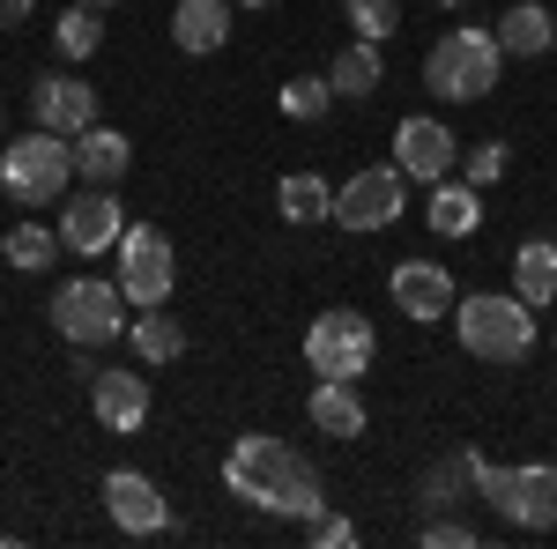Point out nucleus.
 <instances>
[{
  "instance_id": "obj_1",
  "label": "nucleus",
  "mask_w": 557,
  "mask_h": 549,
  "mask_svg": "<svg viewBox=\"0 0 557 549\" xmlns=\"http://www.w3.org/2000/svg\"><path fill=\"white\" fill-rule=\"evenodd\" d=\"M223 490L246 498V506H260V512H283V520H312V512H327L320 467L305 461L290 438H275V431H246V438L223 453Z\"/></svg>"
},
{
  "instance_id": "obj_2",
  "label": "nucleus",
  "mask_w": 557,
  "mask_h": 549,
  "mask_svg": "<svg viewBox=\"0 0 557 549\" xmlns=\"http://www.w3.org/2000/svg\"><path fill=\"white\" fill-rule=\"evenodd\" d=\"M454 335H461V349L469 357H483V364H520L528 349H535V304L520 290H469L454 297Z\"/></svg>"
},
{
  "instance_id": "obj_3",
  "label": "nucleus",
  "mask_w": 557,
  "mask_h": 549,
  "mask_svg": "<svg viewBox=\"0 0 557 549\" xmlns=\"http://www.w3.org/2000/svg\"><path fill=\"white\" fill-rule=\"evenodd\" d=\"M498 60H506V45L498 30H446V38L424 52V83L446 97V104H475V97H491L498 89Z\"/></svg>"
},
{
  "instance_id": "obj_4",
  "label": "nucleus",
  "mask_w": 557,
  "mask_h": 549,
  "mask_svg": "<svg viewBox=\"0 0 557 549\" xmlns=\"http://www.w3.org/2000/svg\"><path fill=\"white\" fill-rule=\"evenodd\" d=\"M67 178H75V141H67V134L30 127L23 141H8V149H0V186H8V201H23V209L60 201V194H67Z\"/></svg>"
},
{
  "instance_id": "obj_5",
  "label": "nucleus",
  "mask_w": 557,
  "mask_h": 549,
  "mask_svg": "<svg viewBox=\"0 0 557 549\" xmlns=\"http://www.w3.org/2000/svg\"><path fill=\"white\" fill-rule=\"evenodd\" d=\"M469 475H475V498H491L498 520H513L528 535L557 527V467L550 461H528V467H491L483 453H469Z\"/></svg>"
},
{
  "instance_id": "obj_6",
  "label": "nucleus",
  "mask_w": 557,
  "mask_h": 549,
  "mask_svg": "<svg viewBox=\"0 0 557 549\" xmlns=\"http://www.w3.org/2000/svg\"><path fill=\"white\" fill-rule=\"evenodd\" d=\"M127 312H134L127 290H120V283H97V275H75V283L52 290V327L75 341V349H104V341H120L134 327Z\"/></svg>"
},
{
  "instance_id": "obj_7",
  "label": "nucleus",
  "mask_w": 557,
  "mask_h": 549,
  "mask_svg": "<svg viewBox=\"0 0 557 549\" xmlns=\"http://www.w3.org/2000/svg\"><path fill=\"white\" fill-rule=\"evenodd\" d=\"M372 357H380V341H372V320L364 312H320L312 327H305V364H312V379H364L372 372Z\"/></svg>"
},
{
  "instance_id": "obj_8",
  "label": "nucleus",
  "mask_w": 557,
  "mask_h": 549,
  "mask_svg": "<svg viewBox=\"0 0 557 549\" xmlns=\"http://www.w3.org/2000/svg\"><path fill=\"white\" fill-rule=\"evenodd\" d=\"M120 290H127L134 312H157L164 297H172L178 267H172V238L157 230V223H127L120 230V275H112Z\"/></svg>"
},
{
  "instance_id": "obj_9",
  "label": "nucleus",
  "mask_w": 557,
  "mask_h": 549,
  "mask_svg": "<svg viewBox=\"0 0 557 549\" xmlns=\"http://www.w3.org/2000/svg\"><path fill=\"white\" fill-rule=\"evenodd\" d=\"M401 209H409V178L394 164L386 171L372 164V171H357L349 186H335V223H343V230H386Z\"/></svg>"
},
{
  "instance_id": "obj_10",
  "label": "nucleus",
  "mask_w": 557,
  "mask_h": 549,
  "mask_svg": "<svg viewBox=\"0 0 557 549\" xmlns=\"http://www.w3.org/2000/svg\"><path fill=\"white\" fill-rule=\"evenodd\" d=\"M454 164H461V134L438 127V120H401L394 127V171L401 178H424V186H438V178H454Z\"/></svg>"
},
{
  "instance_id": "obj_11",
  "label": "nucleus",
  "mask_w": 557,
  "mask_h": 549,
  "mask_svg": "<svg viewBox=\"0 0 557 549\" xmlns=\"http://www.w3.org/2000/svg\"><path fill=\"white\" fill-rule=\"evenodd\" d=\"M104 512H112L120 535H164V527H172L164 490H157L141 467H112V475H104Z\"/></svg>"
},
{
  "instance_id": "obj_12",
  "label": "nucleus",
  "mask_w": 557,
  "mask_h": 549,
  "mask_svg": "<svg viewBox=\"0 0 557 549\" xmlns=\"http://www.w3.org/2000/svg\"><path fill=\"white\" fill-rule=\"evenodd\" d=\"M120 230H127V209H120V194L112 186H97V194H83V201H67L60 209V246L67 253H112L120 246Z\"/></svg>"
},
{
  "instance_id": "obj_13",
  "label": "nucleus",
  "mask_w": 557,
  "mask_h": 549,
  "mask_svg": "<svg viewBox=\"0 0 557 549\" xmlns=\"http://www.w3.org/2000/svg\"><path fill=\"white\" fill-rule=\"evenodd\" d=\"M386 297H394V304H401V320H454V275H446V267H438V260H401V267H394V275H386Z\"/></svg>"
},
{
  "instance_id": "obj_14",
  "label": "nucleus",
  "mask_w": 557,
  "mask_h": 549,
  "mask_svg": "<svg viewBox=\"0 0 557 549\" xmlns=\"http://www.w3.org/2000/svg\"><path fill=\"white\" fill-rule=\"evenodd\" d=\"M30 120L75 141L83 127H97V89L75 75H30Z\"/></svg>"
},
{
  "instance_id": "obj_15",
  "label": "nucleus",
  "mask_w": 557,
  "mask_h": 549,
  "mask_svg": "<svg viewBox=\"0 0 557 549\" xmlns=\"http://www.w3.org/2000/svg\"><path fill=\"white\" fill-rule=\"evenodd\" d=\"M89 416L104 431H141L149 423V379L141 372H97L89 379Z\"/></svg>"
},
{
  "instance_id": "obj_16",
  "label": "nucleus",
  "mask_w": 557,
  "mask_h": 549,
  "mask_svg": "<svg viewBox=\"0 0 557 549\" xmlns=\"http://www.w3.org/2000/svg\"><path fill=\"white\" fill-rule=\"evenodd\" d=\"M424 223H431V238H475V223H483V186L438 178L431 201H424Z\"/></svg>"
},
{
  "instance_id": "obj_17",
  "label": "nucleus",
  "mask_w": 557,
  "mask_h": 549,
  "mask_svg": "<svg viewBox=\"0 0 557 549\" xmlns=\"http://www.w3.org/2000/svg\"><path fill=\"white\" fill-rule=\"evenodd\" d=\"M127 164H134V141L120 127H104V120H97V127L75 134V171H83L89 186H120Z\"/></svg>"
},
{
  "instance_id": "obj_18",
  "label": "nucleus",
  "mask_w": 557,
  "mask_h": 549,
  "mask_svg": "<svg viewBox=\"0 0 557 549\" xmlns=\"http://www.w3.org/2000/svg\"><path fill=\"white\" fill-rule=\"evenodd\" d=\"M223 38H231V0H178L172 8V45L178 52H223Z\"/></svg>"
},
{
  "instance_id": "obj_19",
  "label": "nucleus",
  "mask_w": 557,
  "mask_h": 549,
  "mask_svg": "<svg viewBox=\"0 0 557 549\" xmlns=\"http://www.w3.org/2000/svg\"><path fill=\"white\" fill-rule=\"evenodd\" d=\"M305 416L320 423V438H364V394H357V379H320Z\"/></svg>"
},
{
  "instance_id": "obj_20",
  "label": "nucleus",
  "mask_w": 557,
  "mask_h": 549,
  "mask_svg": "<svg viewBox=\"0 0 557 549\" xmlns=\"http://www.w3.org/2000/svg\"><path fill=\"white\" fill-rule=\"evenodd\" d=\"M498 45H506V60H535V52H550L557 45V23L543 0H513L506 15H498Z\"/></svg>"
},
{
  "instance_id": "obj_21",
  "label": "nucleus",
  "mask_w": 557,
  "mask_h": 549,
  "mask_svg": "<svg viewBox=\"0 0 557 549\" xmlns=\"http://www.w3.org/2000/svg\"><path fill=\"white\" fill-rule=\"evenodd\" d=\"M513 290L543 312V304H557V238H528L513 253Z\"/></svg>"
},
{
  "instance_id": "obj_22",
  "label": "nucleus",
  "mask_w": 557,
  "mask_h": 549,
  "mask_svg": "<svg viewBox=\"0 0 557 549\" xmlns=\"http://www.w3.org/2000/svg\"><path fill=\"white\" fill-rule=\"evenodd\" d=\"M275 209L290 215V223H327V215H335V186H327L320 171H290V178L275 186Z\"/></svg>"
},
{
  "instance_id": "obj_23",
  "label": "nucleus",
  "mask_w": 557,
  "mask_h": 549,
  "mask_svg": "<svg viewBox=\"0 0 557 549\" xmlns=\"http://www.w3.org/2000/svg\"><path fill=\"white\" fill-rule=\"evenodd\" d=\"M327 83H335V97H372V89L386 83V67H380V45L372 38H357L335 52V67H327Z\"/></svg>"
},
{
  "instance_id": "obj_24",
  "label": "nucleus",
  "mask_w": 557,
  "mask_h": 549,
  "mask_svg": "<svg viewBox=\"0 0 557 549\" xmlns=\"http://www.w3.org/2000/svg\"><path fill=\"white\" fill-rule=\"evenodd\" d=\"M127 341H134V357H141V364H172V357H186V327L164 320V304H157V312H141V320L127 327Z\"/></svg>"
},
{
  "instance_id": "obj_25",
  "label": "nucleus",
  "mask_w": 557,
  "mask_h": 549,
  "mask_svg": "<svg viewBox=\"0 0 557 549\" xmlns=\"http://www.w3.org/2000/svg\"><path fill=\"white\" fill-rule=\"evenodd\" d=\"M52 253H67V246H60V230H45V223H15V230L0 238V260H8V267H23V275L52 267Z\"/></svg>"
},
{
  "instance_id": "obj_26",
  "label": "nucleus",
  "mask_w": 557,
  "mask_h": 549,
  "mask_svg": "<svg viewBox=\"0 0 557 549\" xmlns=\"http://www.w3.org/2000/svg\"><path fill=\"white\" fill-rule=\"evenodd\" d=\"M52 45H60L67 60H89V52L104 45V23H97V8H83V0H75V8L52 23Z\"/></svg>"
},
{
  "instance_id": "obj_27",
  "label": "nucleus",
  "mask_w": 557,
  "mask_h": 549,
  "mask_svg": "<svg viewBox=\"0 0 557 549\" xmlns=\"http://www.w3.org/2000/svg\"><path fill=\"white\" fill-rule=\"evenodd\" d=\"M343 15H349V30L372 45H386L401 30V0H343Z\"/></svg>"
},
{
  "instance_id": "obj_28",
  "label": "nucleus",
  "mask_w": 557,
  "mask_h": 549,
  "mask_svg": "<svg viewBox=\"0 0 557 549\" xmlns=\"http://www.w3.org/2000/svg\"><path fill=\"white\" fill-rule=\"evenodd\" d=\"M335 104V83H320V75H298V83H283V112L290 120H320Z\"/></svg>"
},
{
  "instance_id": "obj_29",
  "label": "nucleus",
  "mask_w": 557,
  "mask_h": 549,
  "mask_svg": "<svg viewBox=\"0 0 557 549\" xmlns=\"http://www.w3.org/2000/svg\"><path fill=\"white\" fill-rule=\"evenodd\" d=\"M506 164H513V149H506V141H475L469 157H461V178H469V186H498Z\"/></svg>"
},
{
  "instance_id": "obj_30",
  "label": "nucleus",
  "mask_w": 557,
  "mask_h": 549,
  "mask_svg": "<svg viewBox=\"0 0 557 549\" xmlns=\"http://www.w3.org/2000/svg\"><path fill=\"white\" fill-rule=\"evenodd\" d=\"M469 542H475L469 520H446V512H431V520H424V549H469Z\"/></svg>"
},
{
  "instance_id": "obj_31",
  "label": "nucleus",
  "mask_w": 557,
  "mask_h": 549,
  "mask_svg": "<svg viewBox=\"0 0 557 549\" xmlns=\"http://www.w3.org/2000/svg\"><path fill=\"white\" fill-rule=\"evenodd\" d=\"M305 535H312L320 549H349V542H357V527L335 520V512H312V520H305Z\"/></svg>"
},
{
  "instance_id": "obj_32",
  "label": "nucleus",
  "mask_w": 557,
  "mask_h": 549,
  "mask_svg": "<svg viewBox=\"0 0 557 549\" xmlns=\"http://www.w3.org/2000/svg\"><path fill=\"white\" fill-rule=\"evenodd\" d=\"M30 8H38V0H0V30H23V23H30Z\"/></svg>"
},
{
  "instance_id": "obj_33",
  "label": "nucleus",
  "mask_w": 557,
  "mask_h": 549,
  "mask_svg": "<svg viewBox=\"0 0 557 549\" xmlns=\"http://www.w3.org/2000/svg\"><path fill=\"white\" fill-rule=\"evenodd\" d=\"M231 8H275V0H231Z\"/></svg>"
},
{
  "instance_id": "obj_34",
  "label": "nucleus",
  "mask_w": 557,
  "mask_h": 549,
  "mask_svg": "<svg viewBox=\"0 0 557 549\" xmlns=\"http://www.w3.org/2000/svg\"><path fill=\"white\" fill-rule=\"evenodd\" d=\"M83 8H120V0H83Z\"/></svg>"
},
{
  "instance_id": "obj_35",
  "label": "nucleus",
  "mask_w": 557,
  "mask_h": 549,
  "mask_svg": "<svg viewBox=\"0 0 557 549\" xmlns=\"http://www.w3.org/2000/svg\"><path fill=\"white\" fill-rule=\"evenodd\" d=\"M0 149H8V112H0Z\"/></svg>"
},
{
  "instance_id": "obj_36",
  "label": "nucleus",
  "mask_w": 557,
  "mask_h": 549,
  "mask_svg": "<svg viewBox=\"0 0 557 549\" xmlns=\"http://www.w3.org/2000/svg\"><path fill=\"white\" fill-rule=\"evenodd\" d=\"M438 8H469V0H438Z\"/></svg>"
},
{
  "instance_id": "obj_37",
  "label": "nucleus",
  "mask_w": 557,
  "mask_h": 549,
  "mask_svg": "<svg viewBox=\"0 0 557 549\" xmlns=\"http://www.w3.org/2000/svg\"><path fill=\"white\" fill-rule=\"evenodd\" d=\"M550 52H557V45H550Z\"/></svg>"
}]
</instances>
